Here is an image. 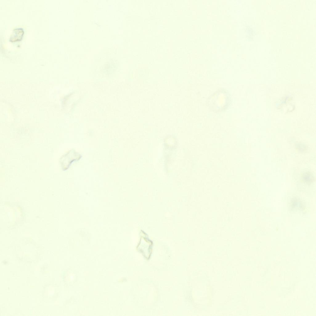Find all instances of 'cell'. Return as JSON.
<instances>
[{"mask_svg": "<svg viewBox=\"0 0 316 316\" xmlns=\"http://www.w3.org/2000/svg\"><path fill=\"white\" fill-rule=\"evenodd\" d=\"M206 103L209 109L214 112L224 111L231 103L230 94L225 89H219L208 98Z\"/></svg>", "mask_w": 316, "mask_h": 316, "instance_id": "1", "label": "cell"}, {"mask_svg": "<svg viewBox=\"0 0 316 316\" xmlns=\"http://www.w3.org/2000/svg\"><path fill=\"white\" fill-rule=\"evenodd\" d=\"M23 33V30L21 28L14 29L10 37V41L11 42H14L21 40Z\"/></svg>", "mask_w": 316, "mask_h": 316, "instance_id": "2", "label": "cell"}]
</instances>
